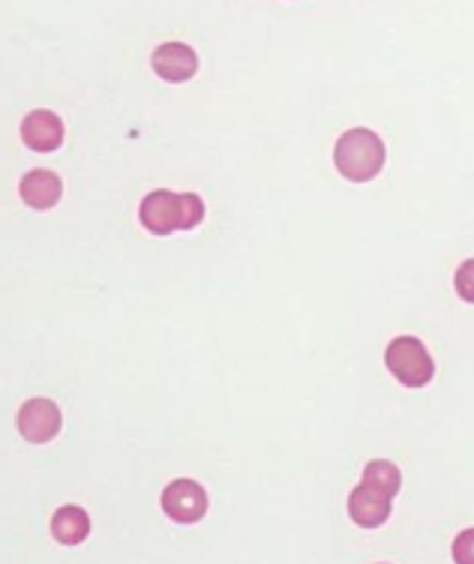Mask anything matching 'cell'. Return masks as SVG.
Listing matches in <instances>:
<instances>
[{
    "label": "cell",
    "instance_id": "obj_2",
    "mask_svg": "<svg viewBox=\"0 0 474 564\" xmlns=\"http://www.w3.org/2000/svg\"><path fill=\"white\" fill-rule=\"evenodd\" d=\"M385 160H388L385 141L367 127H355V130L343 132L334 148L336 172L352 184H369L373 177L381 174Z\"/></svg>",
    "mask_w": 474,
    "mask_h": 564
},
{
    "label": "cell",
    "instance_id": "obj_1",
    "mask_svg": "<svg viewBox=\"0 0 474 564\" xmlns=\"http://www.w3.org/2000/svg\"><path fill=\"white\" fill-rule=\"evenodd\" d=\"M205 219V202L195 193H172V189H153L141 198L139 223L144 231L157 238L174 231H193Z\"/></svg>",
    "mask_w": 474,
    "mask_h": 564
},
{
    "label": "cell",
    "instance_id": "obj_11",
    "mask_svg": "<svg viewBox=\"0 0 474 564\" xmlns=\"http://www.w3.org/2000/svg\"><path fill=\"white\" fill-rule=\"evenodd\" d=\"M364 484H369L373 489H378V492H385V496H397L399 487H402V475H399V468L394 466V463H388V459H373V463H367V468H364Z\"/></svg>",
    "mask_w": 474,
    "mask_h": 564
},
{
    "label": "cell",
    "instance_id": "obj_3",
    "mask_svg": "<svg viewBox=\"0 0 474 564\" xmlns=\"http://www.w3.org/2000/svg\"><path fill=\"white\" fill-rule=\"evenodd\" d=\"M385 364L402 388H427L435 376V360H432L430 348L418 337L390 339Z\"/></svg>",
    "mask_w": 474,
    "mask_h": 564
},
{
    "label": "cell",
    "instance_id": "obj_10",
    "mask_svg": "<svg viewBox=\"0 0 474 564\" xmlns=\"http://www.w3.org/2000/svg\"><path fill=\"white\" fill-rule=\"evenodd\" d=\"M90 534V517L85 508L78 505H64L61 510H54L52 517V538L61 546H78L87 541Z\"/></svg>",
    "mask_w": 474,
    "mask_h": 564
},
{
    "label": "cell",
    "instance_id": "obj_8",
    "mask_svg": "<svg viewBox=\"0 0 474 564\" xmlns=\"http://www.w3.org/2000/svg\"><path fill=\"white\" fill-rule=\"evenodd\" d=\"M22 141L36 153H52L64 144V120L54 111L36 109L22 120Z\"/></svg>",
    "mask_w": 474,
    "mask_h": 564
},
{
    "label": "cell",
    "instance_id": "obj_6",
    "mask_svg": "<svg viewBox=\"0 0 474 564\" xmlns=\"http://www.w3.org/2000/svg\"><path fill=\"white\" fill-rule=\"evenodd\" d=\"M153 73L169 85H184L198 73V55L186 43H162L151 55Z\"/></svg>",
    "mask_w": 474,
    "mask_h": 564
},
{
    "label": "cell",
    "instance_id": "obj_9",
    "mask_svg": "<svg viewBox=\"0 0 474 564\" xmlns=\"http://www.w3.org/2000/svg\"><path fill=\"white\" fill-rule=\"evenodd\" d=\"M19 196L33 210H52L64 196V181L49 169H33L19 181Z\"/></svg>",
    "mask_w": 474,
    "mask_h": 564
},
{
    "label": "cell",
    "instance_id": "obj_7",
    "mask_svg": "<svg viewBox=\"0 0 474 564\" xmlns=\"http://www.w3.org/2000/svg\"><path fill=\"white\" fill-rule=\"evenodd\" d=\"M390 501H394L390 496L378 492V489H373L369 484L360 480V484L352 489V496H348V517H352V522H357L360 529H381V525L390 520V510H394Z\"/></svg>",
    "mask_w": 474,
    "mask_h": 564
},
{
    "label": "cell",
    "instance_id": "obj_4",
    "mask_svg": "<svg viewBox=\"0 0 474 564\" xmlns=\"http://www.w3.org/2000/svg\"><path fill=\"white\" fill-rule=\"evenodd\" d=\"M160 508L177 525H195V522L205 520L211 501H207V489L198 480L177 478L162 489Z\"/></svg>",
    "mask_w": 474,
    "mask_h": 564
},
{
    "label": "cell",
    "instance_id": "obj_13",
    "mask_svg": "<svg viewBox=\"0 0 474 564\" xmlns=\"http://www.w3.org/2000/svg\"><path fill=\"white\" fill-rule=\"evenodd\" d=\"M453 562L456 564H474V529L456 534L453 541Z\"/></svg>",
    "mask_w": 474,
    "mask_h": 564
},
{
    "label": "cell",
    "instance_id": "obj_12",
    "mask_svg": "<svg viewBox=\"0 0 474 564\" xmlns=\"http://www.w3.org/2000/svg\"><path fill=\"white\" fill-rule=\"evenodd\" d=\"M453 289L463 297L465 304H474V259H465L460 268H456V276H453Z\"/></svg>",
    "mask_w": 474,
    "mask_h": 564
},
{
    "label": "cell",
    "instance_id": "obj_5",
    "mask_svg": "<svg viewBox=\"0 0 474 564\" xmlns=\"http://www.w3.org/2000/svg\"><path fill=\"white\" fill-rule=\"evenodd\" d=\"M15 426H19V433H22L24 442H31V445H49L57 438L61 433V426H64V414L61 409L54 405L52 400H45V397H33L19 409L15 414Z\"/></svg>",
    "mask_w": 474,
    "mask_h": 564
}]
</instances>
